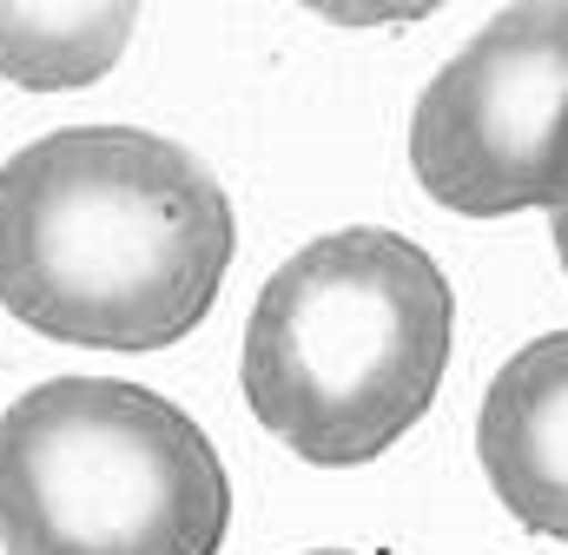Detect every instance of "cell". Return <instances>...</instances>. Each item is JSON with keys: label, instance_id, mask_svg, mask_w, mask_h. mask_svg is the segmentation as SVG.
<instances>
[{"label": "cell", "instance_id": "6da1fadb", "mask_svg": "<svg viewBox=\"0 0 568 555\" xmlns=\"http://www.w3.org/2000/svg\"><path fill=\"white\" fill-rule=\"evenodd\" d=\"M239 225L199 152L67 127L0 165V304L60 344L165 351L219 297Z\"/></svg>", "mask_w": 568, "mask_h": 555}, {"label": "cell", "instance_id": "7a4b0ae2", "mask_svg": "<svg viewBox=\"0 0 568 555\" xmlns=\"http://www.w3.org/2000/svg\"><path fill=\"white\" fill-rule=\"evenodd\" d=\"M449 331L456 297L424 245L384 225L324 232L252 304L245 404L317 470L371 463L436 404Z\"/></svg>", "mask_w": 568, "mask_h": 555}, {"label": "cell", "instance_id": "3957f363", "mask_svg": "<svg viewBox=\"0 0 568 555\" xmlns=\"http://www.w3.org/2000/svg\"><path fill=\"white\" fill-rule=\"evenodd\" d=\"M225 523L212 436L159 391L47 377L0 416L7 555H219Z\"/></svg>", "mask_w": 568, "mask_h": 555}, {"label": "cell", "instance_id": "277c9868", "mask_svg": "<svg viewBox=\"0 0 568 555\" xmlns=\"http://www.w3.org/2000/svg\"><path fill=\"white\" fill-rule=\"evenodd\" d=\"M410 165L436 205L509 219L568 205V7H509L424 87Z\"/></svg>", "mask_w": 568, "mask_h": 555}, {"label": "cell", "instance_id": "5b68a950", "mask_svg": "<svg viewBox=\"0 0 568 555\" xmlns=\"http://www.w3.org/2000/svg\"><path fill=\"white\" fill-rule=\"evenodd\" d=\"M476 456L503 509L568 543V331L523 344L476 416Z\"/></svg>", "mask_w": 568, "mask_h": 555}, {"label": "cell", "instance_id": "8992f818", "mask_svg": "<svg viewBox=\"0 0 568 555\" xmlns=\"http://www.w3.org/2000/svg\"><path fill=\"white\" fill-rule=\"evenodd\" d=\"M133 40V7H0V80L80 87Z\"/></svg>", "mask_w": 568, "mask_h": 555}, {"label": "cell", "instance_id": "52a82bcc", "mask_svg": "<svg viewBox=\"0 0 568 555\" xmlns=\"http://www.w3.org/2000/svg\"><path fill=\"white\" fill-rule=\"evenodd\" d=\"M549 232H556V259H562V272H568V205L549 219Z\"/></svg>", "mask_w": 568, "mask_h": 555}, {"label": "cell", "instance_id": "ba28073f", "mask_svg": "<svg viewBox=\"0 0 568 555\" xmlns=\"http://www.w3.org/2000/svg\"><path fill=\"white\" fill-rule=\"evenodd\" d=\"M311 555H351V549H311Z\"/></svg>", "mask_w": 568, "mask_h": 555}]
</instances>
